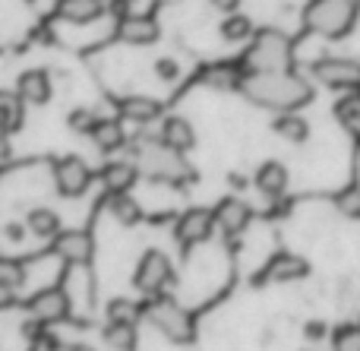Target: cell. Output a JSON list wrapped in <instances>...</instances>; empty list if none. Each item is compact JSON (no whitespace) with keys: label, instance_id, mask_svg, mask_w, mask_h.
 Instances as JSON below:
<instances>
[{"label":"cell","instance_id":"2","mask_svg":"<svg viewBox=\"0 0 360 351\" xmlns=\"http://www.w3.org/2000/svg\"><path fill=\"white\" fill-rule=\"evenodd\" d=\"M133 162H136L143 177L171 184V187H184V184H190L193 177H196L190 162L184 158V152L171 149L162 136H146V133H139V139L133 143Z\"/></svg>","mask_w":360,"mask_h":351},{"label":"cell","instance_id":"29","mask_svg":"<svg viewBox=\"0 0 360 351\" xmlns=\"http://www.w3.org/2000/svg\"><path fill=\"white\" fill-rule=\"evenodd\" d=\"M108 323H136V317L143 314V310L136 307L133 301H124V298H114L111 304H108Z\"/></svg>","mask_w":360,"mask_h":351},{"label":"cell","instance_id":"13","mask_svg":"<svg viewBox=\"0 0 360 351\" xmlns=\"http://www.w3.org/2000/svg\"><path fill=\"white\" fill-rule=\"evenodd\" d=\"M162 35L158 23L152 16H143V13H127L117 23V38L127 44H152Z\"/></svg>","mask_w":360,"mask_h":351},{"label":"cell","instance_id":"22","mask_svg":"<svg viewBox=\"0 0 360 351\" xmlns=\"http://www.w3.org/2000/svg\"><path fill=\"white\" fill-rule=\"evenodd\" d=\"M92 143L98 146L101 152H117V149H124V146H127V133H124V127H120V120L101 117L98 127L92 130Z\"/></svg>","mask_w":360,"mask_h":351},{"label":"cell","instance_id":"6","mask_svg":"<svg viewBox=\"0 0 360 351\" xmlns=\"http://www.w3.org/2000/svg\"><path fill=\"white\" fill-rule=\"evenodd\" d=\"M177 276H174V263L168 260V253L162 250H146L136 263V272H133V285L136 291L143 295L155 298V295H165L168 285H174Z\"/></svg>","mask_w":360,"mask_h":351},{"label":"cell","instance_id":"33","mask_svg":"<svg viewBox=\"0 0 360 351\" xmlns=\"http://www.w3.org/2000/svg\"><path fill=\"white\" fill-rule=\"evenodd\" d=\"M0 282H10V285H22L25 282V269L19 260H0Z\"/></svg>","mask_w":360,"mask_h":351},{"label":"cell","instance_id":"4","mask_svg":"<svg viewBox=\"0 0 360 351\" xmlns=\"http://www.w3.org/2000/svg\"><path fill=\"white\" fill-rule=\"evenodd\" d=\"M294 44L281 29H259L250 38V48L243 54L247 73H272V70H291Z\"/></svg>","mask_w":360,"mask_h":351},{"label":"cell","instance_id":"36","mask_svg":"<svg viewBox=\"0 0 360 351\" xmlns=\"http://www.w3.org/2000/svg\"><path fill=\"white\" fill-rule=\"evenodd\" d=\"M25 231H29V228L19 225V222H10V225L4 228V234H6L10 241H22V238H25Z\"/></svg>","mask_w":360,"mask_h":351},{"label":"cell","instance_id":"12","mask_svg":"<svg viewBox=\"0 0 360 351\" xmlns=\"http://www.w3.org/2000/svg\"><path fill=\"white\" fill-rule=\"evenodd\" d=\"M250 219H253V209H250L243 200H237V196L221 200L215 206V228L218 231H224L228 238H237V234L247 231Z\"/></svg>","mask_w":360,"mask_h":351},{"label":"cell","instance_id":"3","mask_svg":"<svg viewBox=\"0 0 360 351\" xmlns=\"http://www.w3.org/2000/svg\"><path fill=\"white\" fill-rule=\"evenodd\" d=\"M360 16V0H310L304 6V29L323 38H345Z\"/></svg>","mask_w":360,"mask_h":351},{"label":"cell","instance_id":"7","mask_svg":"<svg viewBox=\"0 0 360 351\" xmlns=\"http://www.w3.org/2000/svg\"><path fill=\"white\" fill-rule=\"evenodd\" d=\"M313 79L342 92H360V60L354 57H323L310 67Z\"/></svg>","mask_w":360,"mask_h":351},{"label":"cell","instance_id":"31","mask_svg":"<svg viewBox=\"0 0 360 351\" xmlns=\"http://www.w3.org/2000/svg\"><path fill=\"white\" fill-rule=\"evenodd\" d=\"M335 206H338V212H345L348 219H360V187L357 184L345 187L342 193L335 196Z\"/></svg>","mask_w":360,"mask_h":351},{"label":"cell","instance_id":"18","mask_svg":"<svg viewBox=\"0 0 360 351\" xmlns=\"http://www.w3.org/2000/svg\"><path fill=\"white\" fill-rule=\"evenodd\" d=\"M158 136L165 139V143L171 146V149H177V152H190L193 146H196V130H193V124L186 117H180V114H171V117H165V124H162V133Z\"/></svg>","mask_w":360,"mask_h":351},{"label":"cell","instance_id":"30","mask_svg":"<svg viewBox=\"0 0 360 351\" xmlns=\"http://www.w3.org/2000/svg\"><path fill=\"white\" fill-rule=\"evenodd\" d=\"M98 114L92 111V108H76V111H70V117H67V124L73 127L76 133H82V136H92V130L98 127Z\"/></svg>","mask_w":360,"mask_h":351},{"label":"cell","instance_id":"17","mask_svg":"<svg viewBox=\"0 0 360 351\" xmlns=\"http://www.w3.org/2000/svg\"><path fill=\"white\" fill-rule=\"evenodd\" d=\"M307 272H310L307 260L294 257V253H278V257H272L266 266L269 282H300V279H307Z\"/></svg>","mask_w":360,"mask_h":351},{"label":"cell","instance_id":"20","mask_svg":"<svg viewBox=\"0 0 360 351\" xmlns=\"http://www.w3.org/2000/svg\"><path fill=\"white\" fill-rule=\"evenodd\" d=\"M256 190L266 196H281L288 190V168L281 162H262L256 171Z\"/></svg>","mask_w":360,"mask_h":351},{"label":"cell","instance_id":"26","mask_svg":"<svg viewBox=\"0 0 360 351\" xmlns=\"http://www.w3.org/2000/svg\"><path fill=\"white\" fill-rule=\"evenodd\" d=\"M272 127H275V133H278L281 139H288V143H304V139L310 136V124H307L300 114H294V111L278 114Z\"/></svg>","mask_w":360,"mask_h":351},{"label":"cell","instance_id":"5","mask_svg":"<svg viewBox=\"0 0 360 351\" xmlns=\"http://www.w3.org/2000/svg\"><path fill=\"white\" fill-rule=\"evenodd\" d=\"M143 317L165 336L168 342H177V345H190L193 336H196V323H193V314L186 307H180L174 298L155 295L149 304L143 307Z\"/></svg>","mask_w":360,"mask_h":351},{"label":"cell","instance_id":"16","mask_svg":"<svg viewBox=\"0 0 360 351\" xmlns=\"http://www.w3.org/2000/svg\"><path fill=\"white\" fill-rule=\"evenodd\" d=\"M57 16L73 25L95 23L105 16V0H57Z\"/></svg>","mask_w":360,"mask_h":351},{"label":"cell","instance_id":"8","mask_svg":"<svg viewBox=\"0 0 360 351\" xmlns=\"http://www.w3.org/2000/svg\"><path fill=\"white\" fill-rule=\"evenodd\" d=\"M89 184H92V168L86 165V158L63 155L54 162V187L60 196L76 200V196H82L89 190Z\"/></svg>","mask_w":360,"mask_h":351},{"label":"cell","instance_id":"35","mask_svg":"<svg viewBox=\"0 0 360 351\" xmlns=\"http://www.w3.org/2000/svg\"><path fill=\"white\" fill-rule=\"evenodd\" d=\"M16 304V285L0 282V310H10Z\"/></svg>","mask_w":360,"mask_h":351},{"label":"cell","instance_id":"28","mask_svg":"<svg viewBox=\"0 0 360 351\" xmlns=\"http://www.w3.org/2000/svg\"><path fill=\"white\" fill-rule=\"evenodd\" d=\"M111 212H114V219L127 228L136 225V222H143V212H139L136 200H133L130 193H114L111 196Z\"/></svg>","mask_w":360,"mask_h":351},{"label":"cell","instance_id":"34","mask_svg":"<svg viewBox=\"0 0 360 351\" xmlns=\"http://www.w3.org/2000/svg\"><path fill=\"white\" fill-rule=\"evenodd\" d=\"M155 73H158V79L174 82L180 76V67H177V60H171V57H158V60H155Z\"/></svg>","mask_w":360,"mask_h":351},{"label":"cell","instance_id":"21","mask_svg":"<svg viewBox=\"0 0 360 351\" xmlns=\"http://www.w3.org/2000/svg\"><path fill=\"white\" fill-rule=\"evenodd\" d=\"M25 228H29L35 238H41V241L57 238V234L63 231V228H60V215H57L54 209H48V206L29 209V215H25Z\"/></svg>","mask_w":360,"mask_h":351},{"label":"cell","instance_id":"37","mask_svg":"<svg viewBox=\"0 0 360 351\" xmlns=\"http://www.w3.org/2000/svg\"><path fill=\"white\" fill-rule=\"evenodd\" d=\"M212 6H215L218 13H224V16H228V13H237V6H240V0H209Z\"/></svg>","mask_w":360,"mask_h":351},{"label":"cell","instance_id":"11","mask_svg":"<svg viewBox=\"0 0 360 351\" xmlns=\"http://www.w3.org/2000/svg\"><path fill=\"white\" fill-rule=\"evenodd\" d=\"M54 253L60 260H67L70 266H86L95 253V241L89 231H79V228H70V231H60L54 238Z\"/></svg>","mask_w":360,"mask_h":351},{"label":"cell","instance_id":"14","mask_svg":"<svg viewBox=\"0 0 360 351\" xmlns=\"http://www.w3.org/2000/svg\"><path fill=\"white\" fill-rule=\"evenodd\" d=\"M16 95L25 105H48L54 86H51V76L44 70H25L16 76Z\"/></svg>","mask_w":360,"mask_h":351},{"label":"cell","instance_id":"40","mask_svg":"<svg viewBox=\"0 0 360 351\" xmlns=\"http://www.w3.org/2000/svg\"><path fill=\"white\" fill-rule=\"evenodd\" d=\"M25 4H32V0H25Z\"/></svg>","mask_w":360,"mask_h":351},{"label":"cell","instance_id":"1","mask_svg":"<svg viewBox=\"0 0 360 351\" xmlns=\"http://www.w3.org/2000/svg\"><path fill=\"white\" fill-rule=\"evenodd\" d=\"M243 98L269 111H297L313 98V86L294 70H272V73H243L240 86Z\"/></svg>","mask_w":360,"mask_h":351},{"label":"cell","instance_id":"38","mask_svg":"<svg viewBox=\"0 0 360 351\" xmlns=\"http://www.w3.org/2000/svg\"><path fill=\"white\" fill-rule=\"evenodd\" d=\"M10 158V133L0 130V162H6Z\"/></svg>","mask_w":360,"mask_h":351},{"label":"cell","instance_id":"39","mask_svg":"<svg viewBox=\"0 0 360 351\" xmlns=\"http://www.w3.org/2000/svg\"><path fill=\"white\" fill-rule=\"evenodd\" d=\"M63 351H95L92 345H82V342H76V345H67Z\"/></svg>","mask_w":360,"mask_h":351},{"label":"cell","instance_id":"19","mask_svg":"<svg viewBox=\"0 0 360 351\" xmlns=\"http://www.w3.org/2000/svg\"><path fill=\"white\" fill-rule=\"evenodd\" d=\"M98 177L111 193H130V187L139 177V168H136V162H108Z\"/></svg>","mask_w":360,"mask_h":351},{"label":"cell","instance_id":"24","mask_svg":"<svg viewBox=\"0 0 360 351\" xmlns=\"http://www.w3.org/2000/svg\"><path fill=\"white\" fill-rule=\"evenodd\" d=\"M218 32H221V38L228 44H240V42H250L253 38V19L243 16V13H228V16L221 19V25H218Z\"/></svg>","mask_w":360,"mask_h":351},{"label":"cell","instance_id":"27","mask_svg":"<svg viewBox=\"0 0 360 351\" xmlns=\"http://www.w3.org/2000/svg\"><path fill=\"white\" fill-rule=\"evenodd\" d=\"M105 342L114 351H133L136 348V323H108Z\"/></svg>","mask_w":360,"mask_h":351},{"label":"cell","instance_id":"32","mask_svg":"<svg viewBox=\"0 0 360 351\" xmlns=\"http://www.w3.org/2000/svg\"><path fill=\"white\" fill-rule=\"evenodd\" d=\"M332 351H360V326H342L332 336Z\"/></svg>","mask_w":360,"mask_h":351},{"label":"cell","instance_id":"25","mask_svg":"<svg viewBox=\"0 0 360 351\" xmlns=\"http://www.w3.org/2000/svg\"><path fill=\"white\" fill-rule=\"evenodd\" d=\"M335 117L354 139H360V92H348L335 101Z\"/></svg>","mask_w":360,"mask_h":351},{"label":"cell","instance_id":"23","mask_svg":"<svg viewBox=\"0 0 360 351\" xmlns=\"http://www.w3.org/2000/svg\"><path fill=\"white\" fill-rule=\"evenodd\" d=\"M25 124V101L16 92H0V130L16 133Z\"/></svg>","mask_w":360,"mask_h":351},{"label":"cell","instance_id":"10","mask_svg":"<svg viewBox=\"0 0 360 351\" xmlns=\"http://www.w3.org/2000/svg\"><path fill=\"white\" fill-rule=\"evenodd\" d=\"M25 307H29V314L41 323H60V320H67V314H70V295L60 288V285L41 288L38 295L29 298Z\"/></svg>","mask_w":360,"mask_h":351},{"label":"cell","instance_id":"15","mask_svg":"<svg viewBox=\"0 0 360 351\" xmlns=\"http://www.w3.org/2000/svg\"><path fill=\"white\" fill-rule=\"evenodd\" d=\"M117 114L130 124H152V120L162 117V101L149 98V95H127L117 101Z\"/></svg>","mask_w":360,"mask_h":351},{"label":"cell","instance_id":"9","mask_svg":"<svg viewBox=\"0 0 360 351\" xmlns=\"http://www.w3.org/2000/svg\"><path fill=\"white\" fill-rule=\"evenodd\" d=\"M212 231H215V209H205V206L186 209L174 225V238L184 247L205 244V241L212 238Z\"/></svg>","mask_w":360,"mask_h":351}]
</instances>
